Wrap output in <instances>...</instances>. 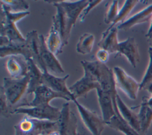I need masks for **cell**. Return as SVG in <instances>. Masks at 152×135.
I'll return each instance as SVG.
<instances>
[{
    "label": "cell",
    "mask_w": 152,
    "mask_h": 135,
    "mask_svg": "<svg viewBox=\"0 0 152 135\" xmlns=\"http://www.w3.org/2000/svg\"><path fill=\"white\" fill-rule=\"evenodd\" d=\"M58 124L60 135H78L77 119L68 102L63 104Z\"/></svg>",
    "instance_id": "11"
},
{
    "label": "cell",
    "mask_w": 152,
    "mask_h": 135,
    "mask_svg": "<svg viewBox=\"0 0 152 135\" xmlns=\"http://www.w3.org/2000/svg\"><path fill=\"white\" fill-rule=\"evenodd\" d=\"M30 82L29 74L20 79L4 77L1 86L10 105L18 103L27 93Z\"/></svg>",
    "instance_id": "5"
},
{
    "label": "cell",
    "mask_w": 152,
    "mask_h": 135,
    "mask_svg": "<svg viewBox=\"0 0 152 135\" xmlns=\"http://www.w3.org/2000/svg\"><path fill=\"white\" fill-rule=\"evenodd\" d=\"M47 135H60V133H59L58 130H55V131H51L50 133H49Z\"/></svg>",
    "instance_id": "34"
},
{
    "label": "cell",
    "mask_w": 152,
    "mask_h": 135,
    "mask_svg": "<svg viewBox=\"0 0 152 135\" xmlns=\"http://www.w3.org/2000/svg\"><path fill=\"white\" fill-rule=\"evenodd\" d=\"M116 56L124 55L133 68H136L140 61L138 45L135 39L128 37L126 40L119 42L116 51Z\"/></svg>",
    "instance_id": "15"
},
{
    "label": "cell",
    "mask_w": 152,
    "mask_h": 135,
    "mask_svg": "<svg viewBox=\"0 0 152 135\" xmlns=\"http://www.w3.org/2000/svg\"><path fill=\"white\" fill-rule=\"evenodd\" d=\"M56 8V13L52 17V25L59 31L64 45L68 43L72 27L79 18L88 0L74 2L66 1H48ZM49 2V3H50Z\"/></svg>",
    "instance_id": "1"
},
{
    "label": "cell",
    "mask_w": 152,
    "mask_h": 135,
    "mask_svg": "<svg viewBox=\"0 0 152 135\" xmlns=\"http://www.w3.org/2000/svg\"><path fill=\"white\" fill-rule=\"evenodd\" d=\"M119 11V1L117 0L112 1L106 12L104 22L107 24H112L117 17Z\"/></svg>",
    "instance_id": "29"
},
{
    "label": "cell",
    "mask_w": 152,
    "mask_h": 135,
    "mask_svg": "<svg viewBox=\"0 0 152 135\" xmlns=\"http://www.w3.org/2000/svg\"><path fill=\"white\" fill-rule=\"evenodd\" d=\"M140 2V1L137 0H126L125 1V2L122 7V8L119 11L118 15L116 18L115 20L113 23L110 24L109 27H113L116 26L118 23H122L125 21L128 18V16L133 10V8L135 7V5Z\"/></svg>",
    "instance_id": "27"
},
{
    "label": "cell",
    "mask_w": 152,
    "mask_h": 135,
    "mask_svg": "<svg viewBox=\"0 0 152 135\" xmlns=\"http://www.w3.org/2000/svg\"><path fill=\"white\" fill-rule=\"evenodd\" d=\"M24 114L28 117L39 120L58 121L61 110L50 105L36 106H18L12 110L11 114Z\"/></svg>",
    "instance_id": "6"
},
{
    "label": "cell",
    "mask_w": 152,
    "mask_h": 135,
    "mask_svg": "<svg viewBox=\"0 0 152 135\" xmlns=\"http://www.w3.org/2000/svg\"><path fill=\"white\" fill-rule=\"evenodd\" d=\"M152 20V4L135 14L117 26L118 30L126 31L135 25L148 22Z\"/></svg>",
    "instance_id": "18"
},
{
    "label": "cell",
    "mask_w": 152,
    "mask_h": 135,
    "mask_svg": "<svg viewBox=\"0 0 152 135\" xmlns=\"http://www.w3.org/2000/svg\"><path fill=\"white\" fill-rule=\"evenodd\" d=\"M14 128V135H47L58 130V121L39 120L24 115Z\"/></svg>",
    "instance_id": "4"
},
{
    "label": "cell",
    "mask_w": 152,
    "mask_h": 135,
    "mask_svg": "<svg viewBox=\"0 0 152 135\" xmlns=\"http://www.w3.org/2000/svg\"><path fill=\"white\" fill-rule=\"evenodd\" d=\"M109 55L110 53L107 51L103 49H99L96 54V56L97 59V61L101 63L106 64L109 60Z\"/></svg>",
    "instance_id": "33"
},
{
    "label": "cell",
    "mask_w": 152,
    "mask_h": 135,
    "mask_svg": "<svg viewBox=\"0 0 152 135\" xmlns=\"http://www.w3.org/2000/svg\"><path fill=\"white\" fill-rule=\"evenodd\" d=\"M1 2V36H5L8 38L10 42H24V38L18 29L16 24L18 21L25 18L30 14V12L23 11L15 12L11 11L10 7Z\"/></svg>",
    "instance_id": "2"
},
{
    "label": "cell",
    "mask_w": 152,
    "mask_h": 135,
    "mask_svg": "<svg viewBox=\"0 0 152 135\" xmlns=\"http://www.w3.org/2000/svg\"><path fill=\"white\" fill-rule=\"evenodd\" d=\"M12 55L22 56L26 60L32 59L31 52L26 41L24 42H10L5 46H0V57L1 58Z\"/></svg>",
    "instance_id": "17"
},
{
    "label": "cell",
    "mask_w": 152,
    "mask_h": 135,
    "mask_svg": "<svg viewBox=\"0 0 152 135\" xmlns=\"http://www.w3.org/2000/svg\"><path fill=\"white\" fill-rule=\"evenodd\" d=\"M81 64L83 68L88 70L99 83L100 89L109 93L113 101L116 102L118 93L113 69L109 68L105 64L98 61L82 60Z\"/></svg>",
    "instance_id": "3"
},
{
    "label": "cell",
    "mask_w": 152,
    "mask_h": 135,
    "mask_svg": "<svg viewBox=\"0 0 152 135\" xmlns=\"http://www.w3.org/2000/svg\"><path fill=\"white\" fill-rule=\"evenodd\" d=\"M5 4H7L11 11L15 12L27 11L29 8V4L25 1L23 0H1Z\"/></svg>",
    "instance_id": "30"
},
{
    "label": "cell",
    "mask_w": 152,
    "mask_h": 135,
    "mask_svg": "<svg viewBox=\"0 0 152 135\" xmlns=\"http://www.w3.org/2000/svg\"><path fill=\"white\" fill-rule=\"evenodd\" d=\"M46 43L49 51L56 56L62 52V49L65 45L60 33L53 25L50 27Z\"/></svg>",
    "instance_id": "23"
},
{
    "label": "cell",
    "mask_w": 152,
    "mask_h": 135,
    "mask_svg": "<svg viewBox=\"0 0 152 135\" xmlns=\"http://www.w3.org/2000/svg\"><path fill=\"white\" fill-rule=\"evenodd\" d=\"M141 134L145 135L152 123V106L148 102L147 96H143L138 113Z\"/></svg>",
    "instance_id": "21"
},
{
    "label": "cell",
    "mask_w": 152,
    "mask_h": 135,
    "mask_svg": "<svg viewBox=\"0 0 152 135\" xmlns=\"http://www.w3.org/2000/svg\"><path fill=\"white\" fill-rule=\"evenodd\" d=\"M96 90L98 102L102 113V118L107 124L115 115L122 117L119 114L116 102H115L112 96L104 92L100 89Z\"/></svg>",
    "instance_id": "13"
},
{
    "label": "cell",
    "mask_w": 152,
    "mask_h": 135,
    "mask_svg": "<svg viewBox=\"0 0 152 135\" xmlns=\"http://www.w3.org/2000/svg\"><path fill=\"white\" fill-rule=\"evenodd\" d=\"M106 125L115 130L121 132L124 135H141L128 124L122 117H119L117 115L114 116Z\"/></svg>",
    "instance_id": "25"
},
{
    "label": "cell",
    "mask_w": 152,
    "mask_h": 135,
    "mask_svg": "<svg viewBox=\"0 0 152 135\" xmlns=\"http://www.w3.org/2000/svg\"><path fill=\"white\" fill-rule=\"evenodd\" d=\"M0 102L1 115L4 117H8L10 114H11V111H10V104L1 88L0 89Z\"/></svg>",
    "instance_id": "31"
},
{
    "label": "cell",
    "mask_w": 152,
    "mask_h": 135,
    "mask_svg": "<svg viewBox=\"0 0 152 135\" xmlns=\"http://www.w3.org/2000/svg\"><path fill=\"white\" fill-rule=\"evenodd\" d=\"M34 98L30 102L23 103L18 106H36L50 105V102L56 98L63 99L66 101H71L65 95L53 90L45 85H40L34 91Z\"/></svg>",
    "instance_id": "10"
},
{
    "label": "cell",
    "mask_w": 152,
    "mask_h": 135,
    "mask_svg": "<svg viewBox=\"0 0 152 135\" xmlns=\"http://www.w3.org/2000/svg\"><path fill=\"white\" fill-rule=\"evenodd\" d=\"M103 1L102 0H88V3L87 5V6L84 8L82 12L81 13L79 20L80 22H83L86 17L87 15L90 12V11H91L95 7L98 5L99 4H100Z\"/></svg>",
    "instance_id": "32"
},
{
    "label": "cell",
    "mask_w": 152,
    "mask_h": 135,
    "mask_svg": "<svg viewBox=\"0 0 152 135\" xmlns=\"http://www.w3.org/2000/svg\"><path fill=\"white\" fill-rule=\"evenodd\" d=\"M118 29L117 26L108 27L103 33L100 40L97 43L100 49L107 51L109 53H116L119 43L118 39Z\"/></svg>",
    "instance_id": "19"
},
{
    "label": "cell",
    "mask_w": 152,
    "mask_h": 135,
    "mask_svg": "<svg viewBox=\"0 0 152 135\" xmlns=\"http://www.w3.org/2000/svg\"><path fill=\"white\" fill-rule=\"evenodd\" d=\"M6 68L13 79H20L28 74L29 65L27 61L22 56H9L6 62Z\"/></svg>",
    "instance_id": "16"
},
{
    "label": "cell",
    "mask_w": 152,
    "mask_h": 135,
    "mask_svg": "<svg viewBox=\"0 0 152 135\" xmlns=\"http://www.w3.org/2000/svg\"><path fill=\"white\" fill-rule=\"evenodd\" d=\"M26 42L32 55V59L39 66L40 62V40L39 35L36 30H31L27 33Z\"/></svg>",
    "instance_id": "24"
},
{
    "label": "cell",
    "mask_w": 152,
    "mask_h": 135,
    "mask_svg": "<svg viewBox=\"0 0 152 135\" xmlns=\"http://www.w3.org/2000/svg\"><path fill=\"white\" fill-rule=\"evenodd\" d=\"M27 61L29 65L28 74L30 76V82L27 94H31L33 93L37 87L42 85L43 71L32 59Z\"/></svg>",
    "instance_id": "22"
},
{
    "label": "cell",
    "mask_w": 152,
    "mask_h": 135,
    "mask_svg": "<svg viewBox=\"0 0 152 135\" xmlns=\"http://www.w3.org/2000/svg\"><path fill=\"white\" fill-rule=\"evenodd\" d=\"M149 64L146 70L145 74L140 83V90H146V89L152 84V46L148 48Z\"/></svg>",
    "instance_id": "28"
},
{
    "label": "cell",
    "mask_w": 152,
    "mask_h": 135,
    "mask_svg": "<svg viewBox=\"0 0 152 135\" xmlns=\"http://www.w3.org/2000/svg\"><path fill=\"white\" fill-rule=\"evenodd\" d=\"M95 37L92 34L85 33L79 38L76 45V51L78 53L86 55L90 54L93 49Z\"/></svg>",
    "instance_id": "26"
},
{
    "label": "cell",
    "mask_w": 152,
    "mask_h": 135,
    "mask_svg": "<svg viewBox=\"0 0 152 135\" xmlns=\"http://www.w3.org/2000/svg\"><path fill=\"white\" fill-rule=\"evenodd\" d=\"M41 70L43 71L42 84L49 87L54 91L65 95L72 101L74 98L69 90V87H67L66 83L69 75L66 74L62 77H56L50 74L46 67H43Z\"/></svg>",
    "instance_id": "14"
},
{
    "label": "cell",
    "mask_w": 152,
    "mask_h": 135,
    "mask_svg": "<svg viewBox=\"0 0 152 135\" xmlns=\"http://www.w3.org/2000/svg\"><path fill=\"white\" fill-rule=\"evenodd\" d=\"M116 104L119 114L123 119L132 128L141 134V128L138 113L134 112L129 108L118 94L116 96Z\"/></svg>",
    "instance_id": "20"
},
{
    "label": "cell",
    "mask_w": 152,
    "mask_h": 135,
    "mask_svg": "<svg viewBox=\"0 0 152 135\" xmlns=\"http://www.w3.org/2000/svg\"><path fill=\"white\" fill-rule=\"evenodd\" d=\"M40 40V62L39 67L41 69L43 66L46 67L48 71L55 73H64V70L57 59L56 55L53 54L48 48L46 40L43 34L39 35Z\"/></svg>",
    "instance_id": "12"
},
{
    "label": "cell",
    "mask_w": 152,
    "mask_h": 135,
    "mask_svg": "<svg viewBox=\"0 0 152 135\" xmlns=\"http://www.w3.org/2000/svg\"><path fill=\"white\" fill-rule=\"evenodd\" d=\"M83 76L69 87L71 93L74 99H75L80 97H86L87 95L91 90L100 88L99 83L93 75L87 69L83 68Z\"/></svg>",
    "instance_id": "9"
},
{
    "label": "cell",
    "mask_w": 152,
    "mask_h": 135,
    "mask_svg": "<svg viewBox=\"0 0 152 135\" xmlns=\"http://www.w3.org/2000/svg\"><path fill=\"white\" fill-rule=\"evenodd\" d=\"M72 102L75 103L83 123L91 134L102 135L106 125L103 118L79 103L77 99H74Z\"/></svg>",
    "instance_id": "7"
},
{
    "label": "cell",
    "mask_w": 152,
    "mask_h": 135,
    "mask_svg": "<svg viewBox=\"0 0 152 135\" xmlns=\"http://www.w3.org/2000/svg\"><path fill=\"white\" fill-rule=\"evenodd\" d=\"M113 71L116 87L121 89L130 99H136L138 93L140 90V83L127 74L120 67H114Z\"/></svg>",
    "instance_id": "8"
}]
</instances>
